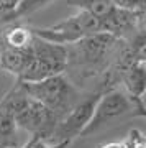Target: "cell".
Here are the masks:
<instances>
[{
  "mask_svg": "<svg viewBox=\"0 0 146 148\" xmlns=\"http://www.w3.org/2000/svg\"><path fill=\"white\" fill-rule=\"evenodd\" d=\"M145 114L146 112L138 109L121 89L113 87V89L104 90L95 104L94 114L90 117L87 127L81 133V137H90V135H94L110 125H115L117 122H121L125 119H131V117L143 119Z\"/></svg>",
  "mask_w": 146,
  "mask_h": 148,
  "instance_id": "obj_1",
  "label": "cell"
},
{
  "mask_svg": "<svg viewBox=\"0 0 146 148\" xmlns=\"http://www.w3.org/2000/svg\"><path fill=\"white\" fill-rule=\"evenodd\" d=\"M35 36V35H33ZM33 58L18 77V82H40L68 71V46L48 43L35 36L31 43Z\"/></svg>",
  "mask_w": 146,
  "mask_h": 148,
  "instance_id": "obj_2",
  "label": "cell"
},
{
  "mask_svg": "<svg viewBox=\"0 0 146 148\" xmlns=\"http://www.w3.org/2000/svg\"><path fill=\"white\" fill-rule=\"evenodd\" d=\"M31 33L35 36L41 38L48 43H54V45H61V46H68L74 43L81 41L84 38L94 36L99 33H105V27L100 20L95 16L85 13V12H77L76 15L69 16L66 20H61L56 25L44 28H36L30 27Z\"/></svg>",
  "mask_w": 146,
  "mask_h": 148,
  "instance_id": "obj_3",
  "label": "cell"
},
{
  "mask_svg": "<svg viewBox=\"0 0 146 148\" xmlns=\"http://www.w3.org/2000/svg\"><path fill=\"white\" fill-rule=\"evenodd\" d=\"M18 82V81H16ZM30 99L43 104L53 110L59 119L68 114L69 109L79 101L77 90L69 82L64 74L53 76L40 82H20Z\"/></svg>",
  "mask_w": 146,
  "mask_h": 148,
  "instance_id": "obj_4",
  "label": "cell"
},
{
  "mask_svg": "<svg viewBox=\"0 0 146 148\" xmlns=\"http://www.w3.org/2000/svg\"><path fill=\"white\" fill-rule=\"evenodd\" d=\"M100 95H102V90H97V92H92V94H89L84 99H79L69 109L68 114H64L59 119L49 142L51 143L72 142L74 138L81 137V133L84 132V128L87 127L90 117L94 114L95 104H97Z\"/></svg>",
  "mask_w": 146,
  "mask_h": 148,
  "instance_id": "obj_5",
  "label": "cell"
},
{
  "mask_svg": "<svg viewBox=\"0 0 146 148\" xmlns=\"http://www.w3.org/2000/svg\"><path fill=\"white\" fill-rule=\"evenodd\" d=\"M13 120H15L16 128L25 130L38 140L49 142L57 122H59V117L53 110H49L48 107H44L43 104L30 99L26 107Z\"/></svg>",
  "mask_w": 146,
  "mask_h": 148,
  "instance_id": "obj_6",
  "label": "cell"
},
{
  "mask_svg": "<svg viewBox=\"0 0 146 148\" xmlns=\"http://www.w3.org/2000/svg\"><path fill=\"white\" fill-rule=\"evenodd\" d=\"M31 58H33L31 46L26 48V49H13V48H7L3 45L0 46V68L5 73L13 74L16 79L26 69Z\"/></svg>",
  "mask_w": 146,
  "mask_h": 148,
  "instance_id": "obj_7",
  "label": "cell"
},
{
  "mask_svg": "<svg viewBox=\"0 0 146 148\" xmlns=\"http://www.w3.org/2000/svg\"><path fill=\"white\" fill-rule=\"evenodd\" d=\"M69 5L79 8V12H85L89 15L95 16L100 20L105 27V21L113 15L117 7L113 5L112 0H66Z\"/></svg>",
  "mask_w": 146,
  "mask_h": 148,
  "instance_id": "obj_8",
  "label": "cell"
},
{
  "mask_svg": "<svg viewBox=\"0 0 146 148\" xmlns=\"http://www.w3.org/2000/svg\"><path fill=\"white\" fill-rule=\"evenodd\" d=\"M28 101H30V97L25 92L23 86L20 82H15V86L2 97V101H0V110L8 114L12 119H15L26 107Z\"/></svg>",
  "mask_w": 146,
  "mask_h": 148,
  "instance_id": "obj_9",
  "label": "cell"
},
{
  "mask_svg": "<svg viewBox=\"0 0 146 148\" xmlns=\"http://www.w3.org/2000/svg\"><path fill=\"white\" fill-rule=\"evenodd\" d=\"M33 33L30 27H21V25H15L12 23L7 28L3 35H2V45L7 48H13V49H26L31 46L33 43Z\"/></svg>",
  "mask_w": 146,
  "mask_h": 148,
  "instance_id": "obj_10",
  "label": "cell"
},
{
  "mask_svg": "<svg viewBox=\"0 0 146 148\" xmlns=\"http://www.w3.org/2000/svg\"><path fill=\"white\" fill-rule=\"evenodd\" d=\"M0 148H20L18 128L8 114L0 110Z\"/></svg>",
  "mask_w": 146,
  "mask_h": 148,
  "instance_id": "obj_11",
  "label": "cell"
},
{
  "mask_svg": "<svg viewBox=\"0 0 146 148\" xmlns=\"http://www.w3.org/2000/svg\"><path fill=\"white\" fill-rule=\"evenodd\" d=\"M53 0H20V3L10 15L0 18V23H15L23 16H28L35 13V12L41 10L43 7H46L48 3H51Z\"/></svg>",
  "mask_w": 146,
  "mask_h": 148,
  "instance_id": "obj_12",
  "label": "cell"
},
{
  "mask_svg": "<svg viewBox=\"0 0 146 148\" xmlns=\"http://www.w3.org/2000/svg\"><path fill=\"white\" fill-rule=\"evenodd\" d=\"M125 148H146V137L140 128H131L123 140Z\"/></svg>",
  "mask_w": 146,
  "mask_h": 148,
  "instance_id": "obj_13",
  "label": "cell"
},
{
  "mask_svg": "<svg viewBox=\"0 0 146 148\" xmlns=\"http://www.w3.org/2000/svg\"><path fill=\"white\" fill-rule=\"evenodd\" d=\"M113 5L126 12H145L146 0H112Z\"/></svg>",
  "mask_w": 146,
  "mask_h": 148,
  "instance_id": "obj_14",
  "label": "cell"
},
{
  "mask_svg": "<svg viewBox=\"0 0 146 148\" xmlns=\"http://www.w3.org/2000/svg\"><path fill=\"white\" fill-rule=\"evenodd\" d=\"M72 142H57V143H51V142H44V140H38L35 138L31 148H69Z\"/></svg>",
  "mask_w": 146,
  "mask_h": 148,
  "instance_id": "obj_15",
  "label": "cell"
},
{
  "mask_svg": "<svg viewBox=\"0 0 146 148\" xmlns=\"http://www.w3.org/2000/svg\"><path fill=\"white\" fill-rule=\"evenodd\" d=\"M20 3V0H0V18L10 15Z\"/></svg>",
  "mask_w": 146,
  "mask_h": 148,
  "instance_id": "obj_16",
  "label": "cell"
},
{
  "mask_svg": "<svg viewBox=\"0 0 146 148\" xmlns=\"http://www.w3.org/2000/svg\"><path fill=\"white\" fill-rule=\"evenodd\" d=\"M97 148H125V145H123V140H120V142H105V143H100Z\"/></svg>",
  "mask_w": 146,
  "mask_h": 148,
  "instance_id": "obj_17",
  "label": "cell"
},
{
  "mask_svg": "<svg viewBox=\"0 0 146 148\" xmlns=\"http://www.w3.org/2000/svg\"><path fill=\"white\" fill-rule=\"evenodd\" d=\"M0 46H2V41H0Z\"/></svg>",
  "mask_w": 146,
  "mask_h": 148,
  "instance_id": "obj_18",
  "label": "cell"
}]
</instances>
